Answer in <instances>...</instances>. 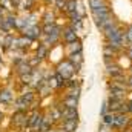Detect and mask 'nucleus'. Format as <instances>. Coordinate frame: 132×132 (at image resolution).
Masks as SVG:
<instances>
[{
  "mask_svg": "<svg viewBox=\"0 0 132 132\" xmlns=\"http://www.w3.org/2000/svg\"><path fill=\"white\" fill-rule=\"evenodd\" d=\"M0 29H2L3 32L9 34V32H11V31H12V29H14V28H12V25H11V23L8 22V19L5 17V19H3V20L0 22Z\"/></svg>",
  "mask_w": 132,
  "mask_h": 132,
  "instance_id": "a211bd4d",
  "label": "nucleus"
},
{
  "mask_svg": "<svg viewBox=\"0 0 132 132\" xmlns=\"http://www.w3.org/2000/svg\"><path fill=\"white\" fill-rule=\"evenodd\" d=\"M77 69L74 68V65L69 62V60H65V62H62L60 65H59V68H57V72L59 74H62L65 78H71L72 75H74V72H75Z\"/></svg>",
  "mask_w": 132,
  "mask_h": 132,
  "instance_id": "f03ea898",
  "label": "nucleus"
},
{
  "mask_svg": "<svg viewBox=\"0 0 132 132\" xmlns=\"http://www.w3.org/2000/svg\"><path fill=\"white\" fill-rule=\"evenodd\" d=\"M123 94H125V89H123L121 86H118L117 83H114V85L111 86V95H112V97H118V98H121Z\"/></svg>",
  "mask_w": 132,
  "mask_h": 132,
  "instance_id": "9b49d317",
  "label": "nucleus"
},
{
  "mask_svg": "<svg viewBox=\"0 0 132 132\" xmlns=\"http://www.w3.org/2000/svg\"><path fill=\"white\" fill-rule=\"evenodd\" d=\"M49 126H51V125H49V118H45V120H43V123H42L40 131H48V129H49Z\"/></svg>",
  "mask_w": 132,
  "mask_h": 132,
  "instance_id": "a878e982",
  "label": "nucleus"
},
{
  "mask_svg": "<svg viewBox=\"0 0 132 132\" xmlns=\"http://www.w3.org/2000/svg\"><path fill=\"white\" fill-rule=\"evenodd\" d=\"M128 57H129V59L132 60V48L129 49V51H128Z\"/></svg>",
  "mask_w": 132,
  "mask_h": 132,
  "instance_id": "7c9ffc66",
  "label": "nucleus"
},
{
  "mask_svg": "<svg viewBox=\"0 0 132 132\" xmlns=\"http://www.w3.org/2000/svg\"><path fill=\"white\" fill-rule=\"evenodd\" d=\"M0 65H2V60H0Z\"/></svg>",
  "mask_w": 132,
  "mask_h": 132,
  "instance_id": "f704fd0d",
  "label": "nucleus"
},
{
  "mask_svg": "<svg viewBox=\"0 0 132 132\" xmlns=\"http://www.w3.org/2000/svg\"><path fill=\"white\" fill-rule=\"evenodd\" d=\"M2 117H3V114H2V111H0V118H2Z\"/></svg>",
  "mask_w": 132,
  "mask_h": 132,
  "instance_id": "72a5a7b5",
  "label": "nucleus"
},
{
  "mask_svg": "<svg viewBox=\"0 0 132 132\" xmlns=\"http://www.w3.org/2000/svg\"><path fill=\"white\" fill-rule=\"evenodd\" d=\"M32 98H34L32 92H26V94H23L20 98L15 101V108H17V111H23L25 108H28V104L32 101Z\"/></svg>",
  "mask_w": 132,
  "mask_h": 132,
  "instance_id": "7ed1b4c3",
  "label": "nucleus"
},
{
  "mask_svg": "<svg viewBox=\"0 0 132 132\" xmlns=\"http://www.w3.org/2000/svg\"><path fill=\"white\" fill-rule=\"evenodd\" d=\"M46 2H48V3H51V2H54V0H46Z\"/></svg>",
  "mask_w": 132,
  "mask_h": 132,
  "instance_id": "473e14b6",
  "label": "nucleus"
},
{
  "mask_svg": "<svg viewBox=\"0 0 132 132\" xmlns=\"http://www.w3.org/2000/svg\"><path fill=\"white\" fill-rule=\"evenodd\" d=\"M3 19H5V12H3V8L0 6V22H2Z\"/></svg>",
  "mask_w": 132,
  "mask_h": 132,
  "instance_id": "c85d7f7f",
  "label": "nucleus"
},
{
  "mask_svg": "<svg viewBox=\"0 0 132 132\" xmlns=\"http://www.w3.org/2000/svg\"><path fill=\"white\" fill-rule=\"evenodd\" d=\"M12 101V92L9 91V89H5V91H2L0 92V103H11Z\"/></svg>",
  "mask_w": 132,
  "mask_h": 132,
  "instance_id": "ddd939ff",
  "label": "nucleus"
},
{
  "mask_svg": "<svg viewBox=\"0 0 132 132\" xmlns=\"http://www.w3.org/2000/svg\"><path fill=\"white\" fill-rule=\"evenodd\" d=\"M62 37H63V40H65L66 43H72V42L78 40V37H77V29H75V28H72V26H69V28L63 29Z\"/></svg>",
  "mask_w": 132,
  "mask_h": 132,
  "instance_id": "20e7f679",
  "label": "nucleus"
},
{
  "mask_svg": "<svg viewBox=\"0 0 132 132\" xmlns=\"http://www.w3.org/2000/svg\"><path fill=\"white\" fill-rule=\"evenodd\" d=\"M48 54V46L43 43V45H38V48H37V57L38 59H45V55Z\"/></svg>",
  "mask_w": 132,
  "mask_h": 132,
  "instance_id": "412c9836",
  "label": "nucleus"
},
{
  "mask_svg": "<svg viewBox=\"0 0 132 132\" xmlns=\"http://www.w3.org/2000/svg\"><path fill=\"white\" fill-rule=\"evenodd\" d=\"M34 2L35 0H22L20 5H19V9H23V11H28L34 6Z\"/></svg>",
  "mask_w": 132,
  "mask_h": 132,
  "instance_id": "aec40b11",
  "label": "nucleus"
},
{
  "mask_svg": "<svg viewBox=\"0 0 132 132\" xmlns=\"http://www.w3.org/2000/svg\"><path fill=\"white\" fill-rule=\"evenodd\" d=\"M43 25H49V23H54V20H55V14L52 12V11H46L45 12V15H43Z\"/></svg>",
  "mask_w": 132,
  "mask_h": 132,
  "instance_id": "4468645a",
  "label": "nucleus"
},
{
  "mask_svg": "<svg viewBox=\"0 0 132 132\" xmlns=\"http://www.w3.org/2000/svg\"><path fill=\"white\" fill-rule=\"evenodd\" d=\"M103 5H108L104 0H89V8H91V11L92 9H97L100 6H103Z\"/></svg>",
  "mask_w": 132,
  "mask_h": 132,
  "instance_id": "4be33fe9",
  "label": "nucleus"
},
{
  "mask_svg": "<svg viewBox=\"0 0 132 132\" xmlns=\"http://www.w3.org/2000/svg\"><path fill=\"white\" fill-rule=\"evenodd\" d=\"M40 60H42V59H38V57H34L32 60L29 62V65H31V66H32V68H34V66H35V65H38V63H40Z\"/></svg>",
  "mask_w": 132,
  "mask_h": 132,
  "instance_id": "cd10ccee",
  "label": "nucleus"
},
{
  "mask_svg": "<svg viewBox=\"0 0 132 132\" xmlns=\"http://www.w3.org/2000/svg\"><path fill=\"white\" fill-rule=\"evenodd\" d=\"M125 32H126V40H128V43H132V25L128 26V29H126Z\"/></svg>",
  "mask_w": 132,
  "mask_h": 132,
  "instance_id": "b1692460",
  "label": "nucleus"
},
{
  "mask_svg": "<svg viewBox=\"0 0 132 132\" xmlns=\"http://www.w3.org/2000/svg\"><path fill=\"white\" fill-rule=\"evenodd\" d=\"M128 111H129V112H132V101L128 104Z\"/></svg>",
  "mask_w": 132,
  "mask_h": 132,
  "instance_id": "2f4dec72",
  "label": "nucleus"
},
{
  "mask_svg": "<svg viewBox=\"0 0 132 132\" xmlns=\"http://www.w3.org/2000/svg\"><path fill=\"white\" fill-rule=\"evenodd\" d=\"M121 106H123V101H121V98H118V97H111V100H109V108H111L112 111L121 109Z\"/></svg>",
  "mask_w": 132,
  "mask_h": 132,
  "instance_id": "f8f14e48",
  "label": "nucleus"
},
{
  "mask_svg": "<svg viewBox=\"0 0 132 132\" xmlns=\"http://www.w3.org/2000/svg\"><path fill=\"white\" fill-rule=\"evenodd\" d=\"M68 95H71V97H75V98H78V95H80V88H72V89H71V92H69Z\"/></svg>",
  "mask_w": 132,
  "mask_h": 132,
  "instance_id": "393cba45",
  "label": "nucleus"
},
{
  "mask_svg": "<svg viewBox=\"0 0 132 132\" xmlns=\"http://www.w3.org/2000/svg\"><path fill=\"white\" fill-rule=\"evenodd\" d=\"M128 86L132 88V77H129V80H128Z\"/></svg>",
  "mask_w": 132,
  "mask_h": 132,
  "instance_id": "c756f323",
  "label": "nucleus"
},
{
  "mask_svg": "<svg viewBox=\"0 0 132 132\" xmlns=\"http://www.w3.org/2000/svg\"><path fill=\"white\" fill-rule=\"evenodd\" d=\"M91 14H92V19H94V22L97 23V22H100V20H103V19L109 17L112 12H111V8H109V5H103V6L97 8V9H92V11H91Z\"/></svg>",
  "mask_w": 132,
  "mask_h": 132,
  "instance_id": "f257e3e1",
  "label": "nucleus"
},
{
  "mask_svg": "<svg viewBox=\"0 0 132 132\" xmlns=\"http://www.w3.org/2000/svg\"><path fill=\"white\" fill-rule=\"evenodd\" d=\"M74 68L78 71L80 68H81V63H83V57H81V52H72V54H69V59H68Z\"/></svg>",
  "mask_w": 132,
  "mask_h": 132,
  "instance_id": "0eeeda50",
  "label": "nucleus"
},
{
  "mask_svg": "<svg viewBox=\"0 0 132 132\" xmlns=\"http://www.w3.org/2000/svg\"><path fill=\"white\" fill-rule=\"evenodd\" d=\"M17 66V74L19 75H25V74H32L34 68L29 65V62H26V60H22Z\"/></svg>",
  "mask_w": 132,
  "mask_h": 132,
  "instance_id": "423d86ee",
  "label": "nucleus"
},
{
  "mask_svg": "<svg viewBox=\"0 0 132 132\" xmlns=\"http://www.w3.org/2000/svg\"><path fill=\"white\" fill-rule=\"evenodd\" d=\"M103 123H104V125H109V126L115 125V115H104Z\"/></svg>",
  "mask_w": 132,
  "mask_h": 132,
  "instance_id": "5701e85b",
  "label": "nucleus"
},
{
  "mask_svg": "<svg viewBox=\"0 0 132 132\" xmlns=\"http://www.w3.org/2000/svg\"><path fill=\"white\" fill-rule=\"evenodd\" d=\"M69 45V52L72 54V52H81V42L80 40H75V42H72V43H68Z\"/></svg>",
  "mask_w": 132,
  "mask_h": 132,
  "instance_id": "2eb2a0df",
  "label": "nucleus"
},
{
  "mask_svg": "<svg viewBox=\"0 0 132 132\" xmlns=\"http://www.w3.org/2000/svg\"><path fill=\"white\" fill-rule=\"evenodd\" d=\"M23 34L28 37V38H31V40H35V38H38L40 35H42V28L40 26H37V25H32V26H29V28H26Z\"/></svg>",
  "mask_w": 132,
  "mask_h": 132,
  "instance_id": "39448f33",
  "label": "nucleus"
},
{
  "mask_svg": "<svg viewBox=\"0 0 132 132\" xmlns=\"http://www.w3.org/2000/svg\"><path fill=\"white\" fill-rule=\"evenodd\" d=\"M77 100H78V98L68 95V97L65 98V106H66V108H72V109H77Z\"/></svg>",
  "mask_w": 132,
  "mask_h": 132,
  "instance_id": "6ab92c4d",
  "label": "nucleus"
},
{
  "mask_svg": "<svg viewBox=\"0 0 132 132\" xmlns=\"http://www.w3.org/2000/svg\"><path fill=\"white\" fill-rule=\"evenodd\" d=\"M108 74L112 75V78H117V77H121L123 75V69L117 65H109L108 66Z\"/></svg>",
  "mask_w": 132,
  "mask_h": 132,
  "instance_id": "1a4fd4ad",
  "label": "nucleus"
},
{
  "mask_svg": "<svg viewBox=\"0 0 132 132\" xmlns=\"http://www.w3.org/2000/svg\"><path fill=\"white\" fill-rule=\"evenodd\" d=\"M128 123H129V118H128L126 115H118V117H115V125H114V126L123 128V126H126Z\"/></svg>",
  "mask_w": 132,
  "mask_h": 132,
  "instance_id": "dca6fc26",
  "label": "nucleus"
},
{
  "mask_svg": "<svg viewBox=\"0 0 132 132\" xmlns=\"http://www.w3.org/2000/svg\"><path fill=\"white\" fill-rule=\"evenodd\" d=\"M78 9V3H77V0H66L65 2V8H63V11H66L68 14L69 12H74V11H77Z\"/></svg>",
  "mask_w": 132,
  "mask_h": 132,
  "instance_id": "9d476101",
  "label": "nucleus"
},
{
  "mask_svg": "<svg viewBox=\"0 0 132 132\" xmlns=\"http://www.w3.org/2000/svg\"><path fill=\"white\" fill-rule=\"evenodd\" d=\"M77 128V120H65V125H63V129L66 132H74Z\"/></svg>",
  "mask_w": 132,
  "mask_h": 132,
  "instance_id": "f3484780",
  "label": "nucleus"
},
{
  "mask_svg": "<svg viewBox=\"0 0 132 132\" xmlns=\"http://www.w3.org/2000/svg\"><path fill=\"white\" fill-rule=\"evenodd\" d=\"M62 117L65 120H77V109H72V108H65L62 111Z\"/></svg>",
  "mask_w": 132,
  "mask_h": 132,
  "instance_id": "6e6552de",
  "label": "nucleus"
},
{
  "mask_svg": "<svg viewBox=\"0 0 132 132\" xmlns=\"http://www.w3.org/2000/svg\"><path fill=\"white\" fill-rule=\"evenodd\" d=\"M66 85H68L71 89H72V88H78V81H77V80H72V78H71V80H68V83H66Z\"/></svg>",
  "mask_w": 132,
  "mask_h": 132,
  "instance_id": "bb28decb",
  "label": "nucleus"
}]
</instances>
